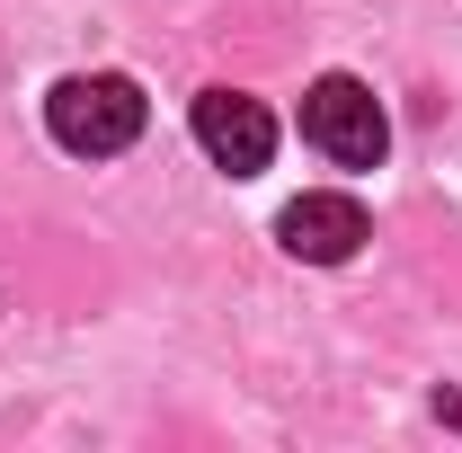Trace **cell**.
<instances>
[{"instance_id": "1", "label": "cell", "mask_w": 462, "mask_h": 453, "mask_svg": "<svg viewBox=\"0 0 462 453\" xmlns=\"http://www.w3.org/2000/svg\"><path fill=\"white\" fill-rule=\"evenodd\" d=\"M45 125H54L62 152L107 161V152H125L143 134V89L125 71H71V80H54V98H45Z\"/></svg>"}, {"instance_id": "2", "label": "cell", "mask_w": 462, "mask_h": 453, "mask_svg": "<svg viewBox=\"0 0 462 453\" xmlns=\"http://www.w3.org/2000/svg\"><path fill=\"white\" fill-rule=\"evenodd\" d=\"M302 143H311L320 161H338V170H383L392 125H383V107H374V89H365V80L329 71V80H311V89H302Z\"/></svg>"}, {"instance_id": "3", "label": "cell", "mask_w": 462, "mask_h": 453, "mask_svg": "<svg viewBox=\"0 0 462 453\" xmlns=\"http://www.w3.org/2000/svg\"><path fill=\"white\" fill-rule=\"evenodd\" d=\"M196 143H205L214 170L258 178L267 152H276V116L258 107V98H240V89H205V98H196Z\"/></svg>"}, {"instance_id": "4", "label": "cell", "mask_w": 462, "mask_h": 453, "mask_svg": "<svg viewBox=\"0 0 462 453\" xmlns=\"http://www.w3.org/2000/svg\"><path fill=\"white\" fill-rule=\"evenodd\" d=\"M276 240H285L293 258H311V267H346V258L365 249V205L311 187V196H293L285 214H276Z\"/></svg>"}]
</instances>
